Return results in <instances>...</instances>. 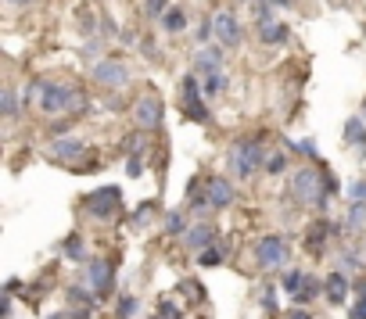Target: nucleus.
Masks as SVG:
<instances>
[{"mask_svg":"<svg viewBox=\"0 0 366 319\" xmlns=\"http://www.w3.org/2000/svg\"><path fill=\"white\" fill-rule=\"evenodd\" d=\"M255 4H269V0H255Z\"/></svg>","mask_w":366,"mask_h":319,"instance_id":"3c124183","label":"nucleus"},{"mask_svg":"<svg viewBox=\"0 0 366 319\" xmlns=\"http://www.w3.org/2000/svg\"><path fill=\"white\" fill-rule=\"evenodd\" d=\"M301 283H305V269H284L280 273V291L294 301L301 294Z\"/></svg>","mask_w":366,"mask_h":319,"instance_id":"aec40b11","label":"nucleus"},{"mask_svg":"<svg viewBox=\"0 0 366 319\" xmlns=\"http://www.w3.org/2000/svg\"><path fill=\"white\" fill-rule=\"evenodd\" d=\"M158 319H183V308L172 301V298H158Z\"/></svg>","mask_w":366,"mask_h":319,"instance_id":"72a5a7b5","label":"nucleus"},{"mask_svg":"<svg viewBox=\"0 0 366 319\" xmlns=\"http://www.w3.org/2000/svg\"><path fill=\"white\" fill-rule=\"evenodd\" d=\"M179 93H183L179 101H194V97H205V93H201V79H198L194 72H187V76L179 79Z\"/></svg>","mask_w":366,"mask_h":319,"instance_id":"c85d7f7f","label":"nucleus"},{"mask_svg":"<svg viewBox=\"0 0 366 319\" xmlns=\"http://www.w3.org/2000/svg\"><path fill=\"white\" fill-rule=\"evenodd\" d=\"M47 319H72V315H65V312H50Z\"/></svg>","mask_w":366,"mask_h":319,"instance_id":"09e8293b","label":"nucleus"},{"mask_svg":"<svg viewBox=\"0 0 366 319\" xmlns=\"http://www.w3.org/2000/svg\"><path fill=\"white\" fill-rule=\"evenodd\" d=\"M348 294H352V280H348V273L330 269V273H327V280H323V298H327V305L341 308Z\"/></svg>","mask_w":366,"mask_h":319,"instance_id":"4468645a","label":"nucleus"},{"mask_svg":"<svg viewBox=\"0 0 366 319\" xmlns=\"http://www.w3.org/2000/svg\"><path fill=\"white\" fill-rule=\"evenodd\" d=\"M4 291H8V294H18V291H22V280H18V276H11V280H8V287H4Z\"/></svg>","mask_w":366,"mask_h":319,"instance_id":"37998d69","label":"nucleus"},{"mask_svg":"<svg viewBox=\"0 0 366 319\" xmlns=\"http://www.w3.org/2000/svg\"><path fill=\"white\" fill-rule=\"evenodd\" d=\"M345 144H348V147H362V151H366V125H362V118H359V115L345 122Z\"/></svg>","mask_w":366,"mask_h":319,"instance_id":"5701e85b","label":"nucleus"},{"mask_svg":"<svg viewBox=\"0 0 366 319\" xmlns=\"http://www.w3.org/2000/svg\"><path fill=\"white\" fill-rule=\"evenodd\" d=\"M90 79H94L97 86L104 90H122L130 83V69H126V61H115V57H101L90 65Z\"/></svg>","mask_w":366,"mask_h":319,"instance_id":"0eeeda50","label":"nucleus"},{"mask_svg":"<svg viewBox=\"0 0 366 319\" xmlns=\"http://www.w3.org/2000/svg\"><path fill=\"white\" fill-rule=\"evenodd\" d=\"M205 190H208V201H212V212H223V208H230L233 205V183L226 179V176H212V179H205Z\"/></svg>","mask_w":366,"mask_h":319,"instance_id":"2eb2a0df","label":"nucleus"},{"mask_svg":"<svg viewBox=\"0 0 366 319\" xmlns=\"http://www.w3.org/2000/svg\"><path fill=\"white\" fill-rule=\"evenodd\" d=\"M345 230L341 226H334V222H327L323 215L313 222V226L309 230H305V251H309V254H323V247H327V237H341Z\"/></svg>","mask_w":366,"mask_h":319,"instance_id":"ddd939ff","label":"nucleus"},{"mask_svg":"<svg viewBox=\"0 0 366 319\" xmlns=\"http://www.w3.org/2000/svg\"><path fill=\"white\" fill-rule=\"evenodd\" d=\"M287 40H291L287 22H273V25L259 29V43H266V47H280V43H287Z\"/></svg>","mask_w":366,"mask_h":319,"instance_id":"f3484780","label":"nucleus"},{"mask_svg":"<svg viewBox=\"0 0 366 319\" xmlns=\"http://www.w3.org/2000/svg\"><path fill=\"white\" fill-rule=\"evenodd\" d=\"M226 47H219V43H208V47H201L198 50V57H194V76L198 79H212V76H219L223 72V61H226V54H223Z\"/></svg>","mask_w":366,"mask_h":319,"instance_id":"9b49d317","label":"nucleus"},{"mask_svg":"<svg viewBox=\"0 0 366 319\" xmlns=\"http://www.w3.org/2000/svg\"><path fill=\"white\" fill-rule=\"evenodd\" d=\"M219 262H223V251H219V247H208V251L198 254V266H205V269H208V266H219Z\"/></svg>","mask_w":366,"mask_h":319,"instance_id":"4c0bfd02","label":"nucleus"},{"mask_svg":"<svg viewBox=\"0 0 366 319\" xmlns=\"http://www.w3.org/2000/svg\"><path fill=\"white\" fill-rule=\"evenodd\" d=\"M348 198H352V201H366V179L348 183Z\"/></svg>","mask_w":366,"mask_h":319,"instance_id":"ea45409f","label":"nucleus"},{"mask_svg":"<svg viewBox=\"0 0 366 319\" xmlns=\"http://www.w3.org/2000/svg\"><path fill=\"white\" fill-rule=\"evenodd\" d=\"M47 118H61V115H72V111H83L86 108V97H83V90H76L72 83H61V79H47L43 86V97L36 104Z\"/></svg>","mask_w":366,"mask_h":319,"instance_id":"7ed1b4c3","label":"nucleus"},{"mask_svg":"<svg viewBox=\"0 0 366 319\" xmlns=\"http://www.w3.org/2000/svg\"><path fill=\"white\" fill-rule=\"evenodd\" d=\"M226 90H230V76H226V72L212 76V79H201V93H205V101H216V97H223Z\"/></svg>","mask_w":366,"mask_h":319,"instance_id":"4be33fe9","label":"nucleus"},{"mask_svg":"<svg viewBox=\"0 0 366 319\" xmlns=\"http://www.w3.org/2000/svg\"><path fill=\"white\" fill-rule=\"evenodd\" d=\"M8 4H11V8H33L36 0H8Z\"/></svg>","mask_w":366,"mask_h":319,"instance_id":"a18cd8bd","label":"nucleus"},{"mask_svg":"<svg viewBox=\"0 0 366 319\" xmlns=\"http://www.w3.org/2000/svg\"><path fill=\"white\" fill-rule=\"evenodd\" d=\"M118 205H122V186H97V190H90V194L83 198V212L90 219H97V222L115 219Z\"/></svg>","mask_w":366,"mask_h":319,"instance_id":"20e7f679","label":"nucleus"},{"mask_svg":"<svg viewBox=\"0 0 366 319\" xmlns=\"http://www.w3.org/2000/svg\"><path fill=\"white\" fill-rule=\"evenodd\" d=\"M287 151H298L301 158H309V162H316V154H320V151H316V140H309V137L298 140V144H291Z\"/></svg>","mask_w":366,"mask_h":319,"instance_id":"e433bc0d","label":"nucleus"},{"mask_svg":"<svg viewBox=\"0 0 366 319\" xmlns=\"http://www.w3.org/2000/svg\"><path fill=\"white\" fill-rule=\"evenodd\" d=\"M216 240H219V230L212 226V222H205V219H198L194 226L183 233V247H187V251H198V254L208 251V247H216Z\"/></svg>","mask_w":366,"mask_h":319,"instance_id":"f8f14e48","label":"nucleus"},{"mask_svg":"<svg viewBox=\"0 0 366 319\" xmlns=\"http://www.w3.org/2000/svg\"><path fill=\"white\" fill-rule=\"evenodd\" d=\"M266 172H269V176H280V172H287V154H284V151H269Z\"/></svg>","mask_w":366,"mask_h":319,"instance_id":"473e14b6","label":"nucleus"},{"mask_svg":"<svg viewBox=\"0 0 366 319\" xmlns=\"http://www.w3.org/2000/svg\"><path fill=\"white\" fill-rule=\"evenodd\" d=\"M348 319H366V298H355L348 305Z\"/></svg>","mask_w":366,"mask_h":319,"instance_id":"a19ab883","label":"nucleus"},{"mask_svg":"<svg viewBox=\"0 0 366 319\" xmlns=\"http://www.w3.org/2000/svg\"><path fill=\"white\" fill-rule=\"evenodd\" d=\"M273 22H277V8H273V4H255V25L266 29Z\"/></svg>","mask_w":366,"mask_h":319,"instance_id":"f704fd0d","label":"nucleus"},{"mask_svg":"<svg viewBox=\"0 0 366 319\" xmlns=\"http://www.w3.org/2000/svg\"><path fill=\"white\" fill-rule=\"evenodd\" d=\"M284 319H313V315H309V312H305V308H291V312H287Z\"/></svg>","mask_w":366,"mask_h":319,"instance_id":"c03bdc74","label":"nucleus"},{"mask_svg":"<svg viewBox=\"0 0 366 319\" xmlns=\"http://www.w3.org/2000/svg\"><path fill=\"white\" fill-rule=\"evenodd\" d=\"M362 115H366V97H362Z\"/></svg>","mask_w":366,"mask_h":319,"instance_id":"8fccbe9b","label":"nucleus"},{"mask_svg":"<svg viewBox=\"0 0 366 319\" xmlns=\"http://www.w3.org/2000/svg\"><path fill=\"white\" fill-rule=\"evenodd\" d=\"M126 172H130V176H140V172H144V165H140V154H130V158H126Z\"/></svg>","mask_w":366,"mask_h":319,"instance_id":"79ce46f5","label":"nucleus"},{"mask_svg":"<svg viewBox=\"0 0 366 319\" xmlns=\"http://www.w3.org/2000/svg\"><path fill=\"white\" fill-rule=\"evenodd\" d=\"M269 151H262V133L259 137H237L226 151V169L233 179H252L266 169Z\"/></svg>","mask_w":366,"mask_h":319,"instance_id":"f03ea898","label":"nucleus"},{"mask_svg":"<svg viewBox=\"0 0 366 319\" xmlns=\"http://www.w3.org/2000/svg\"><path fill=\"white\" fill-rule=\"evenodd\" d=\"M61 254H65L69 262H90L86 259V244H83L79 233H69L65 240H61Z\"/></svg>","mask_w":366,"mask_h":319,"instance_id":"412c9836","label":"nucleus"},{"mask_svg":"<svg viewBox=\"0 0 366 319\" xmlns=\"http://www.w3.org/2000/svg\"><path fill=\"white\" fill-rule=\"evenodd\" d=\"M212 29H216V43H219V47H240V43H244L240 18H237V11H230V8H219L216 15H212Z\"/></svg>","mask_w":366,"mask_h":319,"instance_id":"6e6552de","label":"nucleus"},{"mask_svg":"<svg viewBox=\"0 0 366 319\" xmlns=\"http://www.w3.org/2000/svg\"><path fill=\"white\" fill-rule=\"evenodd\" d=\"M90 312H94V308H76V312H72V319H90Z\"/></svg>","mask_w":366,"mask_h":319,"instance_id":"49530a36","label":"nucleus"},{"mask_svg":"<svg viewBox=\"0 0 366 319\" xmlns=\"http://www.w3.org/2000/svg\"><path fill=\"white\" fill-rule=\"evenodd\" d=\"M18 104H22V97L15 93V86H4V93H0V111H4V122L15 125V118H18Z\"/></svg>","mask_w":366,"mask_h":319,"instance_id":"b1692460","label":"nucleus"},{"mask_svg":"<svg viewBox=\"0 0 366 319\" xmlns=\"http://www.w3.org/2000/svg\"><path fill=\"white\" fill-rule=\"evenodd\" d=\"M366 226V201H352L348 205V215H345V222H341V230L345 233H359Z\"/></svg>","mask_w":366,"mask_h":319,"instance_id":"a211bd4d","label":"nucleus"},{"mask_svg":"<svg viewBox=\"0 0 366 319\" xmlns=\"http://www.w3.org/2000/svg\"><path fill=\"white\" fill-rule=\"evenodd\" d=\"M144 319H158V315H144Z\"/></svg>","mask_w":366,"mask_h":319,"instance_id":"603ef678","label":"nucleus"},{"mask_svg":"<svg viewBox=\"0 0 366 319\" xmlns=\"http://www.w3.org/2000/svg\"><path fill=\"white\" fill-rule=\"evenodd\" d=\"M338 194V179H334L327 169H316V165H301L291 172V198L305 208H316V212H327L330 198Z\"/></svg>","mask_w":366,"mask_h":319,"instance_id":"f257e3e1","label":"nucleus"},{"mask_svg":"<svg viewBox=\"0 0 366 319\" xmlns=\"http://www.w3.org/2000/svg\"><path fill=\"white\" fill-rule=\"evenodd\" d=\"M269 4H273V8H291L294 0H269Z\"/></svg>","mask_w":366,"mask_h":319,"instance_id":"de8ad7c7","label":"nucleus"},{"mask_svg":"<svg viewBox=\"0 0 366 319\" xmlns=\"http://www.w3.org/2000/svg\"><path fill=\"white\" fill-rule=\"evenodd\" d=\"M162 29H165L169 36H179L183 29H187V8H176V4H172V8L165 11V18H162Z\"/></svg>","mask_w":366,"mask_h":319,"instance_id":"6ab92c4d","label":"nucleus"},{"mask_svg":"<svg viewBox=\"0 0 366 319\" xmlns=\"http://www.w3.org/2000/svg\"><path fill=\"white\" fill-rule=\"evenodd\" d=\"M362 33H366V25H362Z\"/></svg>","mask_w":366,"mask_h":319,"instance_id":"5fc2aeb1","label":"nucleus"},{"mask_svg":"<svg viewBox=\"0 0 366 319\" xmlns=\"http://www.w3.org/2000/svg\"><path fill=\"white\" fill-rule=\"evenodd\" d=\"M165 11H169V0H144V18L162 22V18H165Z\"/></svg>","mask_w":366,"mask_h":319,"instance_id":"2f4dec72","label":"nucleus"},{"mask_svg":"<svg viewBox=\"0 0 366 319\" xmlns=\"http://www.w3.org/2000/svg\"><path fill=\"white\" fill-rule=\"evenodd\" d=\"M43 86H47V79H29V83H25V90H22V104H25V108H29V104H40Z\"/></svg>","mask_w":366,"mask_h":319,"instance_id":"c756f323","label":"nucleus"},{"mask_svg":"<svg viewBox=\"0 0 366 319\" xmlns=\"http://www.w3.org/2000/svg\"><path fill=\"white\" fill-rule=\"evenodd\" d=\"M259 305H262V312H266V315H273V312H277V291H273V287H266Z\"/></svg>","mask_w":366,"mask_h":319,"instance_id":"58836bf2","label":"nucleus"},{"mask_svg":"<svg viewBox=\"0 0 366 319\" xmlns=\"http://www.w3.org/2000/svg\"><path fill=\"white\" fill-rule=\"evenodd\" d=\"M50 162H65V165H76L79 158L86 154V144L79 140V137H54L50 144H47V151H43Z\"/></svg>","mask_w":366,"mask_h":319,"instance_id":"9d476101","label":"nucleus"},{"mask_svg":"<svg viewBox=\"0 0 366 319\" xmlns=\"http://www.w3.org/2000/svg\"><path fill=\"white\" fill-rule=\"evenodd\" d=\"M330 4H341V0H330Z\"/></svg>","mask_w":366,"mask_h":319,"instance_id":"864d4df0","label":"nucleus"},{"mask_svg":"<svg viewBox=\"0 0 366 319\" xmlns=\"http://www.w3.org/2000/svg\"><path fill=\"white\" fill-rule=\"evenodd\" d=\"M137 308H140V301H137L133 294H118V301H115L118 319H133V315H137Z\"/></svg>","mask_w":366,"mask_h":319,"instance_id":"7c9ffc66","label":"nucleus"},{"mask_svg":"<svg viewBox=\"0 0 366 319\" xmlns=\"http://www.w3.org/2000/svg\"><path fill=\"white\" fill-rule=\"evenodd\" d=\"M316 294H323V283L313 276V273H305V283H301V294L294 298V305L301 308V305H309V301H316Z\"/></svg>","mask_w":366,"mask_h":319,"instance_id":"393cba45","label":"nucleus"},{"mask_svg":"<svg viewBox=\"0 0 366 319\" xmlns=\"http://www.w3.org/2000/svg\"><path fill=\"white\" fill-rule=\"evenodd\" d=\"M191 226H187V215H183V208H172V212H165V233L169 237H183Z\"/></svg>","mask_w":366,"mask_h":319,"instance_id":"bb28decb","label":"nucleus"},{"mask_svg":"<svg viewBox=\"0 0 366 319\" xmlns=\"http://www.w3.org/2000/svg\"><path fill=\"white\" fill-rule=\"evenodd\" d=\"M133 122H137V130H162V122H165V104L158 93H140V97L133 101Z\"/></svg>","mask_w":366,"mask_h":319,"instance_id":"423d86ee","label":"nucleus"},{"mask_svg":"<svg viewBox=\"0 0 366 319\" xmlns=\"http://www.w3.org/2000/svg\"><path fill=\"white\" fill-rule=\"evenodd\" d=\"M83 283L94 294H108L111 287H115V266L108 259H90L86 262V273H83Z\"/></svg>","mask_w":366,"mask_h":319,"instance_id":"1a4fd4ad","label":"nucleus"},{"mask_svg":"<svg viewBox=\"0 0 366 319\" xmlns=\"http://www.w3.org/2000/svg\"><path fill=\"white\" fill-rule=\"evenodd\" d=\"M287 259H291L287 237H280V233L259 237V244H255V262H259V269H284Z\"/></svg>","mask_w":366,"mask_h":319,"instance_id":"39448f33","label":"nucleus"},{"mask_svg":"<svg viewBox=\"0 0 366 319\" xmlns=\"http://www.w3.org/2000/svg\"><path fill=\"white\" fill-rule=\"evenodd\" d=\"M69 301H72V305H79V308H94V305H97L94 291H90L86 283H76V287H69Z\"/></svg>","mask_w":366,"mask_h":319,"instance_id":"cd10ccee","label":"nucleus"},{"mask_svg":"<svg viewBox=\"0 0 366 319\" xmlns=\"http://www.w3.org/2000/svg\"><path fill=\"white\" fill-rule=\"evenodd\" d=\"M338 269H341V273H359V269H362V254L345 244V247L338 251Z\"/></svg>","mask_w":366,"mask_h":319,"instance_id":"a878e982","label":"nucleus"},{"mask_svg":"<svg viewBox=\"0 0 366 319\" xmlns=\"http://www.w3.org/2000/svg\"><path fill=\"white\" fill-rule=\"evenodd\" d=\"M179 111L187 115L191 122H198V125H212V111H208V101H205V97H194V101H179Z\"/></svg>","mask_w":366,"mask_h":319,"instance_id":"dca6fc26","label":"nucleus"},{"mask_svg":"<svg viewBox=\"0 0 366 319\" xmlns=\"http://www.w3.org/2000/svg\"><path fill=\"white\" fill-rule=\"evenodd\" d=\"M155 208H158V201H140L137 212H133V226H144V222L155 215Z\"/></svg>","mask_w":366,"mask_h":319,"instance_id":"c9c22d12","label":"nucleus"}]
</instances>
